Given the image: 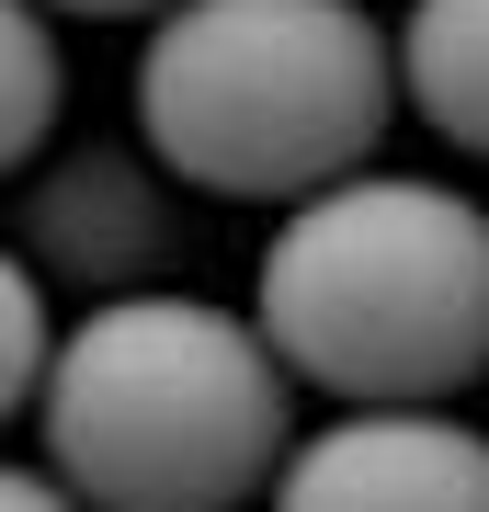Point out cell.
<instances>
[{"label":"cell","instance_id":"cell-3","mask_svg":"<svg viewBox=\"0 0 489 512\" xmlns=\"http://www.w3.org/2000/svg\"><path fill=\"white\" fill-rule=\"evenodd\" d=\"M399 103V35L364 0H182L137 46L148 160L228 205H308L376 171Z\"/></svg>","mask_w":489,"mask_h":512},{"label":"cell","instance_id":"cell-1","mask_svg":"<svg viewBox=\"0 0 489 512\" xmlns=\"http://www.w3.org/2000/svg\"><path fill=\"white\" fill-rule=\"evenodd\" d=\"M251 319L342 410H444L489 376V205L433 171H353L273 217Z\"/></svg>","mask_w":489,"mask_h":512},{"label":"cell","instance_id":"cell-6","mask_svg":"<svg viewBox=\"0 0 489 512\" xmlns=\"http://www.w3.org/2000/svg\"><path fill=\"white\" fill-rule=\"evenodd\" d=\"M399 92L433 137L489 160V0H410L399 12Z\"/></svg>","mask_w":489,"mask_h":512},{"label":"cell","instance_id":"cell-8","mask_svg":"<svg viewBox=\"0 0 489 512\" xmlns=\"http://www.w3.org/2000/svg\"><path fill=\"white\" fill-rule=\"evenodd\" d=\"M0 342H12V365H0V410H35L57 353H69V330H57V285L35 274V262H0Z\"/></svg>","mask_w":489,"mask_h":512},{"label":"cell","instance_id":"cell-4","mask_svg":"<svg viewBox=\"0 0 489 512\" xmlns=\"http://www.w3.org/2000/svg\"><path fill=\"white\" fill-rule=\"evenodd\" d=\"M273 512H489V433L455 410H330L296 433Z\"/></svg>","mask_w":489,"mask_h":512},{"label":"cell","instance_id":"cell-7","mask_svg":"<svg viewBox=\"0 0 489 512\" xmlns=\"http://www.w3.org/2000/svg\"><path fill=\"white\" fill-rule=\"evenodd\" d=\"M0 69H12V92H0V160L46 171V137L69 114V57H57V12L46 0H0Z\"/></svg>","mask_w":489,"mask_h":512},{"label":"cell","instance_id":"cell-2","mask_svg":"<svg viewBox=\"0 0 489 512\" xmlns=\"http://www.w3.org/2000/svg\"><path fill=\"white\" fill-rule=\"evenodd\" d=\"M285 353L262 319L182 285H137L69 319L35 421V456L91 512H239L262 478H285Z\"/></svg>","mask_w":489,"mask_h":512},{"label":"cell","instance_id":"cell-5","mask_svg":"<svg viewBox=\"0 0 489 512\" xmlns=\"http://www.w3.org/2000/svg\"><path fill=\"white\" fill-rule=\"evenodd\" d=\"M160 239H171V217H160V194H148V171L126 148H69V160L23 171V262L46 285H80L91 308L137 296Z\"/></svg>","mask_w":489,"mask_h":512},{"label":"cell","instance_id":"cell-9","mask_svg":"<svg viewBox=\"0 0 489 512\" xmlns=\"http://www.w3.org/2000/svg\"><path fill=\"white\" fill-rule=\"evenodd\" d=\"M0 512H91V501H80L46 456H23V467H0Z\"/></svg>","mask_w":489,"mask_h":512},{"label":"cell","instance_id":"cell-10","mask_svg":"<svg viewBox=\"0 0 489 512\" xmlns=\"http://www.w3.org/2000/svg\"><path fill=\"white\" fill-rule=\"evenodd\" d=\"M46 12L57 23H137V12L160 23V12H182V0H46Z\"/></svg>","mask_w":489,"mask_h":512}]
</instances>
